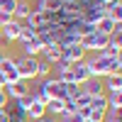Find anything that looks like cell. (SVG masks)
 Returning a JSON list of instances; mask_svg holds the SVG:
<instances>
[{
    "label": "cell",
    "mask_w": 122,
    "mask_h": 122,
    "mask_svg": "<svg viewBox=\"0 0 122 122\" xmlns=\"http://www.w3.org/2000/svg\"><path fill=\"white\" fill-rule=\"evenodd\" d=\"M15 61V68L22 81H34L37 78V66H39V59L37 56H20V59H12Z\"/></svg>",
    "instance_id": "obj_1"
},
{
    "label": "cell",
    "mask_w": 122,
    "mask_h": 122,
    "mask_svg": "<svg viewBox=\"0 0 122 122\" xmlns=\"http://www.w3.org/2000/svg\"><path fill=\"white\" fill-rule=\"evenodd\" d=\"M110 42V37H105V34H100V32H90V34H83L81 37V46H83V51H103L105 49V44Z\"/></svg>",
    "instance_id": "obj_2"
},
{
    "label": "cell",
    "mask_w": 122,
    "mask_h": 122,
    "mask_svg": "<svg viewBox=\"0 0 122 122\" xmlns=\"http://www.w3.org/2000/svg\"><path fill=\"white\" fill-rule=\"evenodd\" d=\"M0 81H3V86H10V83H15V81H20V73L15 68L12 56H3L0 59Z\"/></svg>",
    "instance_id": "obj_3"
},
{
    "label": "cell",
    "mask_w": 122,
    "mask_h": 122,
    "mask_svg": "<svg viewBox=\"0 0 122 122\" xmlns=\"http://www.w3.org/2000/svg\"><path fill=\"white\" fill-rule=\"evenodd\" d=\"M39 86H42L44 90H46V95L49 98H61V100H66V83H61L59 78H54V76H49V78H44V81H39Z\"/></svg>",
    "instance_id": "obj_4"
},
{
    "label": "cell",
    "mask_w": 122,
    "mask_h": 122,
    "mask_svg": "<svg viewBox=\"0 0 122 122\" xmlns=\"http://www.w3.org/2000/svg\"><path fill=\"white\" fill-rule=\"evenodd\" d=\"M3 90H5V95H7V100H17V98H22V95H27V93H32V88H29V81H15V83H10V86H3Z\"/></svg>",
    "instance_id": "obj_5"
},
{
    "label": "cell",
    "mask_w": 122,
    "mask_h": 122,
    "mask_svg": "<svg viewBox=\"0 0 122 122\" xmlns=\"http://www.w3.org/2000/svg\"><path fill=\"white\" fill-rule=\"evenodd\" d=\"M86 59V51H83V46L81 44H68V46H64L61 49V59L59 61H64V64H76V61H83Z\"/></svg>",
    "instance_id": "obj_6"
},
{
    "label": "cell",
    "mask_w": 122,
    "mask_h": 122,
    "mask_svg": "<svg viewBox=\"0 0 122 122\" xmlns=\"http://www.w3.org/2000/svg\"><path fill=\"white\" fill-rule=\"evenodd\" d=\"M71 73H73V83L83 86L86 81H90V71L86 66V61H76V64H71Z\"/></svg>",
    "instance_id": "obj_7"
},
{
    "label": "cell",
    "mask_w": 122,
    "mask_h": 122,
    "mask_svg": "<svg viewBox=\"0 0 122 122\" xmlns=\"http://www.w3.org/2000/svg\"><path fill=\"white\" fill-rule=\"evenodd\" d=\"M122 25L120 22H115V20L112 17H100L98 20V22H95V32H100V34H105V37H112V32H115V29H120Z\"/></svg>",
    "instance_id": "obj_8"
},
{
    "label": "cell",
    "mask_w": 122,
    "mask_h": 122,
    "mask_svg": "<svg viewBox=\"0 0 122 122\" xmlns=\"http://www.w3.org/2000/svg\"><path fill=\"white\" fill-rule=\"evenodd\" d=\"M42 56H44V61H46L49 66H54L56 61L61 59V46H59L56 42H54V44H46V46L42 49Z\"/></svg>",
    "instance_id": "obj_9"
},
{
    "label": "cell",
    "mask_w": 122,
    "mask_h": 122,
    "mask_svg": "<svg viewBox=\"0 0 122 122\" xmlns=\"http://www.w3.org/2000/svg\"><path fill=\"white\" fill-rule=\"evenodd\" d=\"M44 115H46L44 103H39L37 98H32V103H29V107H27V120H29V122H34V120L44 117Z\"/></svg>",
    "instance_id": "obj_10"
},
{
    "label": "cell",
    "mask_w": 122,
    "mask_h": 122,
    "mask_svg": "<svg viewBox=\"0 0 122 122\" xmlns=\"http://www.w3.org/2000/svg\"><path fill=\"white\" fill-rule=\"evenodd\" d=\"M32 5H29V0H17V7H15V12H12V20L15 22H22V20L29 17V12H32Z\"/></svg>",
    "instance_id": "obj_11"
},
{
    "label": "cell",
    "mask_w": 122,
    "mask_h": 122,
    "mask_svg": "<svg viewBox=\"0 0 122 122\" xmlns=\"http://www.w3.org/2000/svg\"><path fill=\"white\" fill-rule=\"evenodd\" d=\"M81 90H83V93H88L90 98H95V95H103V93H105V88H103V83H100L98 78H90V81H86V83L81 86Z\"/></svg>",
    "instance_id": "obj_12"
},
{
    "label": "cell",
    "mask_w": 122,
    "mask_h": 122,
    "mask_svg": "<svg viewBox=\"0 0 122 122\" xmlns=\"http://www.w3.org/2000/svg\"><path fill=\"white\" fill-rule=\"evenodd\" d=\"M20 27H22V22H10V25H5V27H0V34L5 37V42H17Z\"/></svg>",
    "instance_id": "obj_13"
},
{
    "label": "cell",
    "mask_w": 122,
    "mask_h": 122,
    "mask_svg": "<svg viewBox=\"0 0 122 122\" xmlns=\"http://www.w3.org/2000/svg\"><path fill=\"white\" fill-rule=\"evenodd\" d=\"M22 49H25V56H39L44 44H42L39 37H34V39H29V42H22Z\"/></svg>",
    "instance_id": "obj_14"
},
{
    "label": "cell",
    "mask_w": 122,
    "mask_h": 122,
    "mask_svg": "<svg viewBox=\"0 0 122 122\" xmlns=\"http://www.w3.org/2000/svg\"><path fill=\"white\" fill-rule=\"evenodd\" d=\"M98 54H103V56H110V59H117L122 54V44H120V39H110V42L105 44L103 51H98Z\"/></svg>",
    "instance_id": "obj_15"
},
{
    "label": "cell",
    "mask_w": 122,
    "mask_h": 122,
    "mask_svg": "<svg viewBox=\"0 0 122 122\" xmlns=\"http://www.w3.org/2000/svg\"><path fill=\"white\" fill-rule=\"evenodd\" d=\"M103 88H107V95H122V78L120 76H107V83Z\"/></svg>",
    "instance_id": "obj_16"
},
{
    "label": "cell",
    "mask_w": 122,
    "mask_h": 122,
    "mask_svg": "<svg viewBox=\"0 0 122 122\" xmlns=\"http://www.w3.org/2000/svg\"><path fill=\"white\" fill-rule=\"evenodd\" d=\"M105 15L112 17L115 22H122V0H112L110 5H105Z\"/></svg>",
    "instance_id": "obj_17"
},
{
    "label": "cell",
    "mask_w": 122,
    "mask_h": 122,
    "mask_svg": "<svg viewBox=\"0 0 122 122\" xmlns=\"http://www.w3.org/2000/svg\"><path fill=\"white\" fill-rule=\"evenodd\" d=\"M44 107H46V115H51V117H61V115H64V100H61V98L49 100Z\"/></svg>",
    "instance_id": "obj_18"
},
{
    "label": "cell",
    "mask_w": 122,
    "mask_h": 122,
    "mask_svg": "<svg viewBox=\"0 0 122 122\" xmlns=\"http://www.w3.org/2000/svg\"><path fill=\"white\" fill-rule=\"evenodd\" d=\"M34 37H37L34 29L29 27V25H22V27H20V37H17V42L22 44V42H29V39H34Z\"/></svg>",
    "instance_id": "obj_19"
},
{
    "label": "cell",
    "mask_w": 122,
    "mask_h": 122,
    "mask_svg": "<svg viewBox=\"0 0 122 122\" xmlns=\"http://www.w3.org/2000/svg\"><path fill=\"white\" fill-rule=\"evenodd\" d=\"M49 76H51V66H49L44 59H39V66H37V81H44V78H49Z\"/></svg>",
    "instance_id": "obj_20"
},
{
    "label": "cell",
    "mask_w": 122,
    "mask_h": 122,
    "mask_svg": "<svg viewBox=\"0 0 122 122\" xmlns=\"http://www.w3.org/2000/svg\"><path fill=\"white\" fill-rule=\"evenodd\" d=\"M107 98V107L105 110H110V112H120L122 110V98L120 95H105Z\"/></svg>",
    "instance_id": "obj_21"
},
{
    "label": "cell",
    "mask_w": 122,
    "mask_h": 122,
    "mask_svg": "<svg viewBox=\"0 0 122 122\" xmlns=\"http://www.w3.org/2000/svg\"><path fill=\"white\" fill-rule=\"evenodd\" d=\"M88 107H93V110H105V107H107V98H105V93H103V95H95V98H90Z\"/></svg>",
    "instance_id": "obj_22"
},
{
    "label": "cell",
    "mask_w": 122,
    "mask_h": 122,
    "mask_svg": "<svg viewBox=\"0 0 122 122\" xmlns=\"http://www.w3.org/2000/svg\"><path fill=\"white\" fill-rule=\"evenodd\" d=\"M73 103H76V107H78V110H81V107H88V103H90V95L81 90V93L73 98Z\"/></svg>",
    "instance_id": "obj_23"
},
{
    "label": "cell",
    "mask_w": 122,
    "mask_h": 122,
    "mask_svg": "<svg viewBox=\"0 0 122 122\" xmlns=\"http://www.w3.org/2000/svg\"><path fill=\"white\" fill-rule=\"evenodd\" d=\"M15 7H17V0H0V12L12 15V12H15Z\"/></svg>",
    "instance_id": "obj_24"
},
{
    "label": "cell",
    "mask_w": 122,
    "mask_h": 122,
    "mask_svg": "<svg viewBox=\"0 0 122 122\" xmlns=\"http://www.w3.org/2000/svg\"><path fill=\"white\" fill-rule=\"evenodd\" d=\"M120 71H122V59L117 56V59H112V64H110L107 76H120Z\"/></svg>",
    "instance_id": "obj_25"
},
{
    "label": "cell",
    "mask_w": 122,
    "mask_h": 122,
    "mask_svg": "<svg viewBox=\"0 0 122 122\" xmlns=\"http://www.w3.org/2000/svg\"><path fill=\"white\" fill-rule=\"evenodd\" d=\"M59 120H61V122H86L83 117H81V112H71V115H61Z\"/></svg>",
    "instance_id": "obj_26"
},
{
    "label": "cell",
    "mask_w": 122,
    "mask_h": 122,
    "mask_svg": "<svg viewBox=\"0 0 122 122\" xmlns=\"http://www.w3.org/2000/svg\"><path fill=\"white\" fill-rule=\"evenodd\" d=\"M10 22H15V20H12V15L0 12V27H5V25H10Z\"/></svg>",
    "instance_id": "obj_27"
},
{
    "label": "cell",
    "mask_w": 122,
    "mask_h": 122,
    "mask_svg": "<svg viewBox=\"0 0 122 122\" xmlns=\"http://www.w3.org/2000/svg\"><path fill=\"white\" fill-rule=\"evenodd\" d=\"M95 3H100V5H110L112 0H95Z\"/></svg>",
    "instance_id": "obj_28"
},
{
    "label": "cell",
    "mask_w": 122,
    "mask_h": 122,
    "mask_svg": "<svg viewBox=\"0 0 122 122\" xmlns=\"http://www.w3.org/2000/svg\"><path fill=\"white\" fill-rule=\"evenodd\" d=\"M0 90H3V81H0Z\"/></svg>",
    "instance_id": "obj_29"
}]
</instances>
